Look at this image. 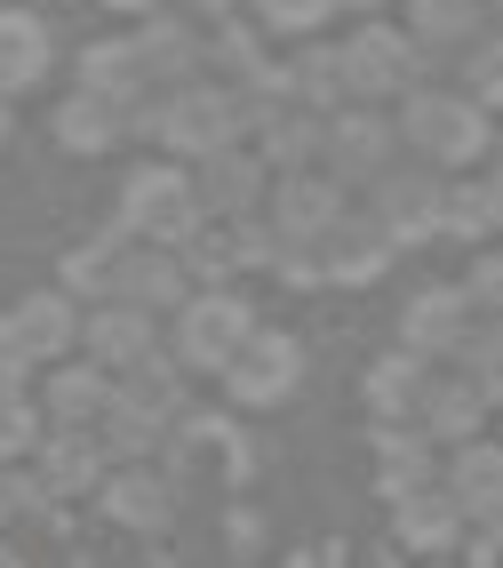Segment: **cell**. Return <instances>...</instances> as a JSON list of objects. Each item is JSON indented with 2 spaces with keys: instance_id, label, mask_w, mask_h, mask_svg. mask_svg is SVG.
Instances as JSON below:
<instances>
[{
  "instance_id": "obj_1",
  "label": "cell",
  "mask_w": 503,
  "mask_h": 568,
  "mask_svg": "<svg viewBox=\"0 0 503 568\" xmlns=\"http://www.w3.org/2000/svg\"><path fill=\"white\" fill-rule=\"evenodd\" d=\"M392 121H400V144H408L415 161H432L440 176H463L472 161H487V144H495V112L472 104L463 89L448 97V89H423V81H415V89L400 97Z\"/></svg>"
},
{
  "instance_id": "obj_2",
  "label": "cell",
  "mask_w": 503,
  "mask_h": 568,
  "mask_svg": "<svg viewBox=\"0 0 503 568\" xmlns=\"http://www.w3.org/2000/svg\"><path fill=\"white\" fill-rule=\"evenodd\" d=\"M336 57H343V97L352 104H400L423 81V49L408 41V24H383V17H360V32H343Z\"/></svg>"
},
{
  "instance_id": "obj_3",
  "label": "cell",
  "mask_w": 503,
  "mask_h": 568,
  "mask_svg": "<svg viewBox=\"0 0 503 568\" xmlns=\"http://www.w3.org/2000/svg\"><path fill=\"white\" fill-rule=\"evenodd\" d=\"M248 336H256L248 296H232V288H192L184 305H176V368L224 376L232 361H240Z\"/></svg>"
},
{
  "instance_id": "obj_4",
  "label": "cell",
  "mask_w": 503,
  "mask_h": 568,
  "mask_svg": "<svg viewBox=\"0 0 503 568\" xmlns=\"http://www.w3.org/2000/svg\"><path fill=\"white\" fill-rule=\"evenodd\" d=\"M368 216L392 233L400 248H423L440 241V216H448V176L432 161H392L376 184H368Z\"/></svg>"
},
{
  "instance_id": "obj_5",
  "label": "cell",
  "mask_w": 503,
  "mask_h": 568,
  "mask_svg": "<svg viewBox=\"0 0 503 568\" xmlns=\"http://www.w3.org/2000/svg\"><path fill=\"white\" fill-rule=\"evenodd\" d=\"M400 153H408V144H400V121H392L383 104H343V112H328L320 169L343 184V193H352V184H376Z\"/></svg>"
},
{
  "instance_id": "obj_6",
  "label": "cell",
  "mask_w": 503,
  "mask_h": 568,
  "mask_svg": "<svg viewBox=\"0 0 503 568\" xmlns=\"http://www.w3.org/2000/svg\"><path fill=\"white\" fill-rule=\"evenodd\" d=\"M192 224H201V201H192V176L184 169H136L129 193H121V233L152 241V248H176Z\"/></svg>"
},
{
  "instance_id": "obj_7",
  "label": "cell",
  "mask_w": 503,
  "mask_h": 568,
  "mask_svg": "<svg viewBox=\"0 0 503 568\" xmlns=\"http://www.w3.org/2000/svg\"><path fill=\"white\" fill-rule=\"evenodd\" d=\"M296 376H304V345H296L288 328H256L248 345H240V361L224 368V393L240 400V408H280L296 393Z\"/></svg>"
},
{
  "instance_id": "obj_8",
  "label": "cell",
  "mask_w": 503,
  "mask_h": 568,
  "mask_svg": "<svg viewBox=\"0 0 503 568\" xmlns=\"http://www.w3.org/2000/svg\"><path fill=\"white\" fill-rule=\"evenodd\" d=\"M480 328V313H472V296H463L455 281H440V288H415L408 305H400V345L408 353H423V361H455L463 353V336Z\"/></svg>"
},
{
  "instance_id": "obj_9",
  "label": "cell",
  "mask_w": 503,
  "mask_h": 568,
  "mask_svg": "<svg viewBox=\"0 0 503 568\" xmlns=\"http://www.w3.org/2000/svg\"><path fill=\"white\" fill-rule=\"evenodd\" d=\"M248 136H256V161L273 169V176H296V169H320V136H328V121H320L312 104L280 97V104L248 112Z\"/></svg>"
},
{
  "instance_id": "obj_10",
  "label": "cell",
  "mask_w": 503,
  "mask_h": 568,
  "mask_svg": "<svg viewBox=\"0 0 503 568\" xmlns=\"http://www.w3.org/2000/svg\"><path fill=\"white\" fill-rule=\"evenodd\" d=\"M129 49H136V64H144V81L184 89V81H201V64H208V24L152 9V17H144V32H136Z\"/></svg>"
},
{
  "instance_id": "obj_11",
  "label": "cell",
  "mask_w": 503,
  "mask_h": 568,
  "mask_svg": "<svg viewBox=\"0 0 503 568\" xmlns=\"http://www.w3.org/2000/svg\"><path fill=\"white\" fill-rule=\"evenodd\" d=\"M264 193H273V169H264L248 144H224V153L192 161V201H201V216H248Z\"/></svg>"
},
{
  "instance_id": "obj_12",
  "label": "cell",
  "mask_w": 503,
  "mask_h": 568,
  "mask_svg": "<svg viewBox=\"0 0 503 568\" xmlns=\"http://www.w3.org/2000/svg\"><path fill=\"white\" fill-rule=\"evenodd\" d=\"M400 256V241L383 233L376 216H352L343 209L328 233H320V264H328V288H368V281H383V264Z\"/></svg>"
},
{
  "instance_id": "obj_13",
  "label": "cell",
  "mask_w": 503,
  "mask_h": 568,
  "mask_svg": "<svg viewBox=\"0 0 503 568\" xmlns=\"http://www.w3.org/2000/svg\"><path fill=\"white\" fill-rule=\"evenodd\" d=\"M264 216H273V233H288V241H320L328 224L343 216V184H336L328 169L273 176V201H264Z\"/></svg>"
},
{
  "instance_id": "obj_14",
  "label": "cell",
  "mask_w": 503,
  "mask_h": 568,
  "mask_svg": "<svg viewBox=\"0 0 503 568\" xmlns=\"http://www.w3.org/2000/svg\"><path fill=\"white\" fill-rule=\"evenodd\" d=\"M423 385H432V361L392 345L383 361H368V408H376V433H400L423 416Z\"/></svg>"
},
{
  "instance_id": "obj_15",
  "label": "cell",
  "mask_w": 503,
  "mask_h": 568,
  "mask_svg": "<svg viewBox=\"0 0 503 568\" xmlns=\"http://www.w3.org/2000/svg\"><path fill=\"white\" fill-rule=\"evenodd\" d=\"M463 505L448 497V488H423V497H408V505H392V545L400 552H415V560H448L455 545H463Z\"/></svg>"
},
{
  "instance_id": "obj_16",
  "label": "cell",
  "mask_w": 503,
  "mask_h": 568,
  "mask_svg": "<svg viewBox=\"0 0 503 568\" xmlns=\"http://www.w3.org/2000/svg\"><path fill=\"white\" fill-rule=\"evenodd\" d=\"M0 328H9V345L24 353V368H32V361H64L72 345H81V313H72V296H64V288L24 296V305L0 321Z\"/></svg>"
},
{
  "instance_id": "obj_17",
  "label": "cell",
  "mask_w": 503,
  "mask_h": 568,
  "mask_svg": "<svg viewBox=\"0 0 503 568\" xmlns=\"http://www.w3.org/2000/svg\"><path fill=\"white\" fill-rule=\"evenodd\" d=\"M192 296V273L176 264V248H152V241H129L121 256V288H112V305H136V313H168Z\"/></svg>"
},
{
  "instance_id": "obj_18",
  "label": "cell",
  "mask_w": 503,
  "mask_h": 568,
  "mask_svg": "<svg viewBox=\"0 0 503 568\" xmlns=\"http://www.w3.org/2000/svg\"><path fill=\"white\" fill-rule=\"evenodd\" d=\"M448 497L463 505V520H503V440H463V448H448Z\"/></svg>"
},
{
  "instance_id": "obj_19",
  "label": "cell",
  "mask_w": 503,
  "mask_h": 568,
  "mask_svg": "<svg viewBox=\"0 0 503 568\" xmlns=\"http://www.w3.org/2000/svg\"><path fill=\"white\" fill-rule=\"evenodd\" d=\"M487 408H495V400L455 368V376H432V385H423V416H415V425L432 433V448H440V440L463 448V440H480V433H487Z\"/></svg>"
},
{
  "instance_id": "obj_20",
  "label": "cell",
  "mask_w": 503,
  "mask_h": 568,
  "mask_svg": "<svg viewBox=\"0 0 503 568\" xmlns=\"http://www.w3.org/2000/svg\"><path fill=\"white\" fill-rule=\"evenodd\" d=\"M376 488L392 505L423 497V488H440V448L423 425H400V433H376Z\"/></svg>"
},
{
  "instance_id": "obj_21",
  "label": "cell",
  "mask_w": 503,
  "mask_h": 568,
  "mask_svg": "<svg viewBox=\"0 0 503 568\" xmlns=\"http://www.w3.org/2000/svg\"><path fill=\"white\" fill-rule=\"evenodd\" d=\"M104 513L121 528H136V537H152V528H168L176 488H168V473H152V465H121V473H104Z\"/></svg>"
},
{
  "instance_id": "obj_22",
  "label": "cell",
  "mask_w": 503,
  "mask_h": 568,
  "mask_svg": "<svg viewBox=\"0 0 503 568\" xmlns=\"http://www.w3.org/2000/svg\"><path fill=\"white\" fill-rule=\"evenodd\" d=\"M176 264L192 273V288H224L232 273L248 264V241H240V216H201L192 233L176 241Z\"/></svg>"
},
{
  "instance_id": "obj_23",
  "label": "cell",
  "mask_w": 503,
  "mask_h": 568,
  "mask_svg": "<svg viewBox=\"0 0 503 568\" xmlns=\"http://www.w3.org/2000/svg\"><path fill=\"white\" fill-rule=\"evenodd\" d=\"M487 32V0H408V41L423 49V64L448 49H472Z\"/></svg>"
},
{
  "instance_id": "obj_24",
  "label": "cell",
  "mask_w": 503,
  "mask_h": 568,
  "mask_svg": "<svg viewBox=\"0 0 503 568\" xmlns=\"http://www.w3.org/2000/svg\"><path fill=\"white\" fill-rule=\"evenodd\" d=\"M121 136H129V104H112L96 89H72L57 104V144H64V153H112Z\"/></svg>"
},
{
  "instance_id": "obj_25",
  "label": "cell",
  "mask_w": 503,
  "mask_h": 568,
  "mask_svg": "<svg viewBox=\"0 0 503 568\" xmlns=\"http://www.w3.org/2000/svg\"><path fill=\"white\" fill-rule=\"evenodd\" d=\"M280 72H288V97L312 104L320 121L352 104V97H343V57H336V41H296V49L280 57Z\"/></svg>"
},
{
  "instance_id": "obj_26",
  "label": "cell",
  "mask_w": 503,
  "mask_h": 568,
  "mask_svg": "<svg viewBox=\"0 0 503 568\" xmlns=\"http://www.w3.org/2000/svg\"><path fill=\"white\" fill-rule=\"evenodd\" d=\"M89 336V353H96V368H136V361H152L161 345H152V313H136V305H96V321L81 328Z\"/></svg>"
},
{
  "instance_id": "obj_27",
  "label": "cell",
  "mask_w": 503,
  "mask_h": 568,
  "mask_svg": "<svg viewBox=\"0 0 503 568\" xmlns=\"http://www.w3.org/2000/svg\"><path fill=\"white\" fill-rule=\"evenodd\" d=\"M49 24L41 17H24V9H0V97H17V89H32L49 72Z\"/></svg>"
},
{
  "instance_id": "obj_28",
  "label": "cell",
  "mask_w": 503,
  "mask_h": 568,
  "mask_svg": "<svg viewBox=\"0 0 503 568\" xmlns=\"http://www.w3.org/2000/svg\"><path fill=\"white\" fill-rule=\"evenodd\" d=\"M104 408H112V376L104 368H89V361H57V376H49V416L64 433H89V425H104Z\"/></svg>"
},
{
  "instance_id": "obj_29",
  "label": "cell",
  "mask_w": 503,
  "mask_h": 568,
  "mask_svg": "<svg viewBox=\"0 0 503 568\" xmlns=\"http://www.w3.org/2000/svg\"><path fill=\"white\" fill-rule=\"evenodd\" d=\"M161 433H168V416H161V408H144V400H129V393H112V408H104V457L144 465L152 448H161Z\"/></svg>"
},
{
  "instance_id": "obj_30",
  "label": "cell",
  "mask_w": 503,
  "mask_h": 568,
  "mask_svg": "<svg viewBox=\"0 0 503 568\" xmlns=\"http://www.w3.org/2000/svg\"><path fill=\"white\" fill-rule=\"evenodd\" d=\"M121 256H129V233L112 224L104 241L72 248L64 256V296H96V305H112V288H121Z\"/></svg>"
},
{
  "instance_id": "obj_31",
  "label": "cell",
  "mask_w": 503,
  "mask_h": 568,
  "mask_svg": "<svg viewBox=\"0 0 503 568\" xmlns=\"http://www.w3.org/2000/svg\"><path fill=\"white\" fill-rule=\"evenodd\" d=\"M81 89H96V97H112V104L152 97V81H144V64H136L129 41H96V49H81Z\"/></svg>"
},
{
  "instance_id": "obj_32",
  "label": "cell",
  "mask_w": 503,
  "mask_h": 568,
  "mask_svg": "<svg viewBox=\"0 0 503 568\" xmlns=\"http://www.w3.org/2000/svg\"><path fill=\"white\" fill-rule=\"evenodd\" d=\"M41 480H49V497H81V488H104V440H89V433L49 440Z\"/></svg>"
},
{
  "instance_id": "obj_33",
  "label": "cell",
  "mask_w": 503,
  "mask_h": 568,
  "mask_svg": "<svg viewBox=\"0 0 503 568\" xmlns=\"http://www.w3.org/2000/svg\"><path fill=\"white\" fill-rule=\"evenodd\" d=\"M440 241H463V248H487V241H495V209H487V184H480V176H448Z\"/></svg>"
},
{
  "instance_id": "obj_34",
  "label": "cell",
  "mask_w": 503,
  "mask_h": 568,
  "mask_svg": "<svg viewBox=\"0 0 503 568\" xmlns=\"http://www.w3.org/2000/svg\"><path fill=\"white\" fill-rule=\"evenodd\" d=\"M248 17L273 32V41H320V24L343 17L336 0H248Z\"/></svg>"
},
{
  "instance_id": "obj_35",
  "label": "cell",
  "mask_w": 503,
  "mask_h": 568,
  "mask_svg": "<svg viewBox=\"0 0 503 568\" xmlns=\"http://www.w3.org/2000/svg\"><path fill=\"white\" fill-rule=\"evenodd\" d=\"M455 368L472 376V385L503 408V321H480L472 336H463V353H455Z\"/></svg>"
},
{
  "instance_id": "obj_36",
  "label": "cell",
  "mask_w": 503,
  "mask_h": 568,
  "mask_svg": "<svg viewBox=\"0 0 503 568\" xmlns=\"http://www.w3.org/2000/svg\"><path fill=\"white\" fill-rule=\"evenodd\" d=\"M463 97L503 112V32H480V41L463 49Z\"/></svg>"
},
{
  "instance_id": "obj_37",
  "label": "cell",
  "mask_w": 503,
  "mask_h": 568,
  "mask_svg": "<svg viewBox=\"0 0 503 568\" xmlns=\"http://www.w3.org/2000/svg\"><path fill=\"white\" fill-rule=\"evenodd\" d=\"M455 288L472 296V313H480V321H503V248H480V256H472V273H463Z\"/></svg>"
},
{
  "instance_id": "obj_38",
  "label": "cell",
  "mask_w": 503,
  "mask_h": 568,
  "mask_svg": "<svg viewBox=\"0 0 503 568\" xmlns=\"http://www.w3.org/2000/svg\"><path fill=\"white\" fill-rule=\"evenodd\" d=\"M273 273H280L288 288H320V281H328L320 241H288V233H280V248H273Z\"/></svg>"
},
{
  "instance_id": "obj_39",
  "label": "cell",
  "mask_w": 503,
  "mask_h": 568,
  "mask_svg": "<svg viewBox=\"0 0 503 568\" xmlns=\"http://www.w3.org/2000/svg\"><path fill=\"white\" fill-rule=\"evenodd\" d=\"M24 448H41V416H32V408L9 393V400H0V465L24 457Z\"/></svg>"
},
{
  "instance_id": "obj_40",
  "label": "cell",
  "mask_w": 503,
  "mask_h": 568,
  "mask_svg": "<svg viewBox=\"0 0 503 568\" xmlns=\"http://www.w3.org/2000/svg\"><path fill=\"white\" fill-rule=\"evenodd\" d=\"M480 537H472V552H463V568H495V552H503V520H472Z\"/></svg>"
},
{
  "instance_id": "obj_41",
  "label": "cell",
  "mask_w": 503,
  "mask_h": 568,
  "mask_svg": "<svg viewBox=\"0 0 503 568\" xmlns=\"http://www.w3.org/2000/svg\"><path fill=\"white\" fill-rule=\"evenodd\" d=\"M17 376H24V353L9 345V328H0V400H9V393H17Z\"/></svg>"
},
{
  "instance_id": "obj_42",
  "label": "cell",
  "mask_w": 503,
  "mask_h": 568,
  "mask_svg": "<svg viewBox=\"0 0 503 568\" xmlns=\"http://www.w3.org/2000/svg\"><path fill=\"white\" fill-rule=\"evenodd\" d=\"M480 184H487V209H495V233H503V161H495V169H487Z\"/></svg>"
},
{
  "instance_id": "obj_43",
  "label": "cell",
  "mask_w": 503,
  "mask_h": 568,
  "mask_svg": "<svg viewBox=\"0 0 503 568\" xmlns=\"http://www.w3.org/2000/svg\"><path fill=\"white\" fill-rule=\"evenodd\" d=\"M192 17H201V24H224V17H240V9H232V0H192Z\"/></svg>"
},
{
  "instance_id": "obj_44",
  "label": "cell",
  "mask_w": 503,
  "mask_h": 568,
  "mask_svg": "<svg viewBox=\"0 0 503 568\" xmlns=\"http://www.w3.org/2000/svg\"><path fill=\"white\" fill-rule=\"evenodd\" d=\"M17 513V473H0V520Z\"/></svg>"
},
{
  "instance_id": "obj_45",
  "label": "cell",
  "mask_w": 503,
  "mask_h": 568,
  "mask_svg": "<svg viewBox=\"0 0 503 568\" xmlns=\"http://www.w3.org/2000/svg\"><path fill=\"white\" fill-rule=\"evenodd\" d=\"M104 9H129V17H152L161 0H104Z\"/></svg>"
},
{
  "instance_id": "obj_46",
  "label": "cell",
  "mask_w": 503,
  "mask_h": 568,
  "mask_svg": "<svg viewBox=\"0 0 503 568\" xmlns=\"http://www.w3.org/2000/svg\"><path fill=\"white\" fill-rule=\"evenodd\" d=\"M336 9H352V17H383V0H336Z\"/></svg>"
},
{
  "instance_id": "obj_47",
  "label": "cell",
  "mask_w": 503,
  "mask_h": 568,
  "mask_svg": "<svg viewBox=\"0 0 503 568\" xmlns=\"http://www.w3.org/2000/svg\"><path fill=\"white\" fill-rule=\"evenodd\" d=\"M487 24H495V32H503V0H487Z\"/></svg>"
},
{
  "instance_id": "obj_48",
  "label": "cell",
  "mask_w": 503,
  "mask_h": 568,
  "mask_svg": "<svg viewBox=\"0 0 503 568\" xmlns=\"http://www.w3.org/2000/svg\"><path fill=\"white\" fill-rule=\"evenodd\" d=\"M0 136H9V97H0Z\"/></svg>"
},
{
  "instance_id": "obj_49",
  "label": "cell",
  "mask_w": 503,
  "mask_h": 568,
  "mask_svg": "<svg viewBox=\"0 0 503 568\" xmlns=\"http://www.w3.org/2000/svg\"><path fill=\"white\" fill-rule=\"evenodd\" d=\"M0 568H24V560H17V552H0Z\"/></svg>"
},
{
  "instance_id": "obj_50",
  "label": "cell",
  "mask_w": 503,
  "mask_h": 568,
  "mask_svg": "<svg viewBox=\"0 0 503 568\" xmlns=\"http://www.w3.org/2000/svg\"><path fill=\"white\" fill-rule=\"evenodd\" d=\"M72 568H96V560H72Z\"/></svg>"
},
{
  "instance_id": "obj_51",
  "label": "cell",
  "mask_w": 503,
  "mask_h": 568,
  "mask_svg": "<svg viewBox=\"0 0 503 568\" xmlns=\"http://www.w3.org/2000/svg\"><path fill=\"white\" fill-rule=\"evenodd\" d=\"M423 568H440V560H423Z\"/></svg>"
}]
</instances>
